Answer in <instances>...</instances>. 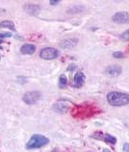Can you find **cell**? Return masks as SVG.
<instances>
[{
	"label": "cell",
	"mask_w": 129,
	"mask_h": 152,
	"mask_svg": "<svg viewBox=\"0 0 129 152\" xmlns=\"http://www.w3.org/2000/svg\"><path fill=\"white\" fill-rule=\"evenodd\" d=\"M98 112L97 107L91 104H82L71 108V114L76 118H86L95 115Z\"/></svg>",
	"instance_id": "obj_1"
},
{
	"label": "cell",
	"mask_w": 129,
	"mask_h": 152,
	"mask_svg": "<svg viewBox=\"0 0 129 152\" xmlns=\"http://www.w3.org/2000/svg\"><path fill=\"white\" fill-rule=\"evenodd\" d=\"M106 98L109 105L114 107H122L129 104V94L122 91H110Z\"/></svg>",
	"instance_id": "obj_2"
},
{
	"label": "cell",
	"mask_w": 129,
	"mask_h": 152,
	"mask_svg": "<svg viewBox=\"0 0 129 152\" xmlns=\"http://www.w3.org/2000/svg\"><path fill=\"white\" fill-rule=\"evenodd\" d=\"M49 142V139L46 138L45 136L41 134H35L30 138L29 142L26 143L27 149H37L46 145Z\"/></svg>",
	"instance_id": "obj_3"
},
{
	"label": "cell",
	"mask_w": 129,
	"mask_h": 152,
	"mask_svg": "<svg viewBox=\"0 0 129 152\" xmlns=\"http://www.w3.org/2000/svg\"><path fill=\"white\" fill-rule=\"evenodd\" d=\"M70 108H72V103L70 100H67V99H60V100L54 103L52 109H53V111L56 112V113L64 114V113H67Z\"/></svg>",
	"instance_id": "obj_4"
},
{
	"label": "cell",
	"mask_w": 129,
	"mask_h": 152,
	"mask_svg": "<svg viewBox=\"0 0 129 152\" xmlns=\"http://www.w3.org/2000/svg\"><path fill=\"white\" fill-rule=\"evenodd\" d=\"M42 97V94L38 91H27L23 94L22 100L24 103L28 104V105H33L36 104Z\"/></svg>",
	"instance_id": "obj_5"
},
{
	"label": "cell",
	"mask_w": 129,
	"mask_h": 152,
	"mask_svg": "<svg viewBox=\"0 0 129 152\" xmlns=\"http://www.w3.org/2000/svg\"><path fill=\"white\" fill-rule=\"evenodd\" d=\"M59 51L54 47H45L40 52V57L43 60H54L59 57Z\"/></svg>",
	"instance_id": "obj_6"
},
{
	"label": "cell",
	"mask_w": 129,
	"mask_h": 152,
	"mask_svg": "<svg viewBox=\"0 0 129 152\" xmlns=\"http://www.w3.org/2000/svg\"><path fill=\"white\" fill-rule=\"evenodd\" d=\"M92 139L98 140V141H103L109 145H116L117 142V139L114 136H112L110 134H106V133H102V132H95L92 135Z\"/></svg>",
	"instance_id": "obj_7"
},
{
	"label": "cell",
	"mask_w": 129,
	"mask_h": 152,
	"mask_svg": "<svg viewBox=\"0 0 129 152\" xmlns=\"http://www.w3.org/2000/svg\"><path fill=\"white\" fill-rule=\"evenodd\" d=\"M112 20L119 24H126L129 23V14L127 12H119L113 15Z\"/></svg>",
	"instance_id": "obj_8"
},
{
	"label": "cell",
	"mask_w": 129,
	"mask_h": 152,
	"mask_svg": "<svg viewBox=\"0 0 129 152\" xmlns=\"http://www.w3.org/2000/svg\"><path fill=\"white\" fill-rule=\"evenodd\" d=\"M122 72V69L120 66L118 65H112V66H109L106 67L105 69V73L111 77H117V76L120 75Z\"/></svg>",
	"instance_id": "obj_9"
},
{
	"label": "cell",
	"mask_w": 129,
	"mask_h": 152,
	"mask_svg": "<svg viewBox=\"0 0 129 152\" xmlns=\"http://www.w3.org/2000/svg\"><path fill=\"white\" fill-rule=\"evenodd\" d=\"M86 76L82 71H77L73 76V86L75 88H81L85 83Z\"/></svg>",
	"instance_id": "obj_10"
},
{
	"label": "cell",
	"mask_w": 129,
	"mask_h": 152,
	"mask_svg": "<svg viewBox=\"0 0 129 152\" xmlns=\"http://www.w3.org/2000/svg\"><path fill=\"white\" fill-rule=\"evenodd\" d=\"M78 43V39L76 38H70L60 43V46L64 49H70L72 47H75Z\"/></svg>",
	"instance_id": "obj_11"
},
{
	"label": "cell",
	"mask_w": 129,
	"mask_h": 152,
	"mask_svg": "<svg viewBox=\"0 0 129 152\" xmlns=\"http://www.w3.org/2000/svg\"><path fill=\"white\" fill-rule=\"evenodd\" d=\"M36 51V46L32 43H26V45H23L21 47V52L22 54H27V55H31L33 54Z\"/></svg>",
	"instance_id": "obj_12"
},
{
	"label": "cell",
	"mask_w": 129,
	"mask_h": 152,
	"mask_svg": "<svg viewBox=\"0 0 129 152\" xmlns=\"http://www.w3.org/2000/svg\"><path fill=\"white\" fill-rule=\"evenodd\" d=\"M0 28H8V29H10L12 31H15V24L13 21L11 20H4L2 22H0Z\"/></svg>",
	"instance_id": "obj_13"
},
{
	"label": "cell",
	"mask_w": 129,
	"mask_h": 152,
	"mask_svg": "<svg viewBox=\"0 0 129 152\" xmlns=\"http://www.w3.org/2000/svg\"><path fill=\"white\" fill-rule=\"evenodd\" d=\"M25 10L30 15H36L40 11V6H37V5H27V6H25Z\"/></svg>",
	"instance_id": "obj_14"
},
{
	"label": "cell",
	"mask_w": 129,
	"mask_h": 152,
	"mask_svg": "<svg viewBox=\"0 0 129 152\" xmlns=\"http://www.w3.org/2000/svg\"><path fill=\"white\" fill-rule=\"evenodd\" d=\"M67 85V79L64 74H62L59 78V88L60 89H64Z\"/></svg>",
	"instance_id": "obj_15"
},
{
	"label": "cell",
	"mask_w": 129,
	"mask_h": 152,
	"mask_svg": "<svg viewBox=\"0 0 129 152\" xmlns=\"http://www.w3.org/2000/svg\"><path fill=\"white\" fill-rule=\"evenodd\" d=\"M119 38L122 39V41H129V29L126 30L125 32H123V33L119 36Z\"/></svg>",
	"instance_id": "obj_16"
},
{
	"label": "cell",
	"mask_w": 129,
	"mask_h": 152,
	"mask_svg": "<svg viewBox=\"0 0 129 152\" xmlns=\"http://www.w3.org/2000/svg\"><path fill=\"white\" fill-rule=\"evenodd\" d=\"M113 57L116 58V59H122V58L125 57V55H124V53H122V52L117 51V52H114V53H113Z\"/></svg>",
	"instance_id": "obj_17"
},
{
	"label": "cell",
	"mask_w": 129,
	"mask_h": 152,
	"mask_svg": "<svg viewBox=\"0 0 129 152\" xmlns=\"http://www.w3.org/2000/svg\"><path fill=\"white\" fill-rule=\"evenodd\" d=\"M12 37L11 33H0V39H5V38H10Z\"/></svg>",
	"instance_id": "obj_18"
},
{
	"label": "cell",
	"mask_w": 129,
	"mask_h": 152,
	"mask_svg": "<svg viewBox=\"0 0 129 152\" xmlns=\"http://www.w3.org/2000/svg\"><path fill=\"white\" fill-rule=\"evenodd\" d=\"M123 151L124 152H129V143L128 142H124L123 145Z\"/></svg>",
	"instance_id": "obj_19"
},
{
	"label": "cell",
	"mask_w": 129,
	"mask_h": 152,
	"mask_svg": "<svg viewBox=\"0 0 129 152\" xmlns=\"http://www.w3.org/2000/svg\"><path fill=\"white\" fill-rule=\"evenodd\" d=\"M49 3L51 4V5H57V4L59 3V1H50Z\"/></svg>",
	"instance_id": "obj_20"
},
{
	"label": "cell",
	"mask_w": 129,
	"mask_h": 152,
	"mask_svg": "<svg viewBox=\"0 0 129 152\" xmlns=\"http://www.w3.org/2000/svg\"><path fill=\"white\" fill-rule=\"evenodd\" d=\"M102 152H111L110 150H109L108 148H104L103 150H102Z\"/></svg>",
	"instance_id": "obj_21"
},
{
	"label": "cell",
	"mask_w": 129,
	"mask_h": 152,
	"mask_svg": "<svg viewBox=\"0 0 129 152\" xmlns=\"http://www.w3.org/2000/svg\"><path fill=\"white\" fill-rule=\"evenodd\" d=\"M2 42H3V39H0V45H1Z\"/></svg>",
	"instance_id": "obj_22"
}]
</instances>
